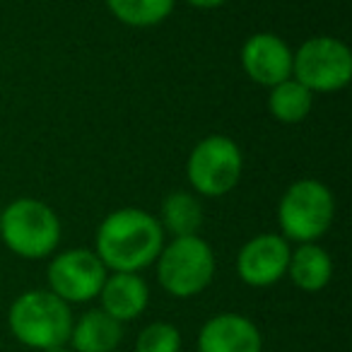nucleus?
Listing matches in <instances>:
<instances>
[{
    "instance_id": "nucleus-17",
    "label": "nucleus",
    "mask_w": 352,
    "mask_h": 352,
    "mask_svg": "<svg viewBox=\"0 0 352 352\" xmlns=\"http://www.w3.org/2000/svg\"><path fill=\"white\" fill-rule=\"evenodd\" d=\"M107 8L121 25L147 30L162 25L174 12L176 0H107Z\"/></svg>"
},
{
    "instance_id": "nucleus-12",
    "label": "nucleus",
    "mask_w": 352,
    "mask_h": 352,
    "mask_svg": "<svg viewBox=\"0 0 352 352\" xmlns=\"http://www.w3.org/2000/svg\"><path fill=\"white\" fill-rule=\"evenodd\" d=\"M99 309L118 323L135 321L150 304V287L140 273H109L99 289Z\"/></svg>"
},
{
    "instance_id": "nucleus-20",
    "label": "nucleus",
    "mask_w": 352,
    "mask_h": 352,
    "mask_svg": "<svg viewBox=\"0 0 352 352\" xmlns=\"http://www.w3.org/2000/svg\"><path fill=\"white\" fill-rule=\"evenodd\" d=\"M41 352H73L68 345H56V347H49V350H41Z\"/></svg>"
},
{
    "instance_id": "nucleus-2",
    "label": "nucleus",
    "mask_w": 352,
    "mask_h": 352,
    "mask_svg": "<svg viewBox=\"0 0 352 352\" xmlns=\"http://www.w3.org/2000/svg\"><path fill=\"white\" fill-rule=\"evenodd\" d=\"M60 236L63 225L58 212L39 198H17L0 212V239L10 254L25 261L54 256Z\"/></svg>"
},
{
    "instance_id": "nucleus-13",
    "label": "nucleus",
    "mask_w": 352,
    "mask_h": 352,
    "mask_svg": "<svg viewBox=\"0 0 352 352\" xmlns=\"http://www.w3.org/2000/svg\"><path fill=\"white\" fill-rule=\"evenodd\" d=\"M121 340L123 323L102 309H89L80 318H73L68 347L73 352H116Z\"/></svg>"
},
{
    "instance_id": "nucleus-14",
    "label": "nucleus",
    "mask_w": 352,
    "mask_h": 352,
    "mask_svg": "<svg viewBox=\"0 0 352 352\" xmlns=\"http://www.w3.org/2000/svg\"><path fill=\"white\" fill-rule=\"evenodd\" d=\"M287 278L302 292H321L333 278V258L318 244H297L287 263Z\"/></svg>"
},
{
    "instance_id": "nucleus-10",
    "label": "nucleus",
    "mask_w": 352,
    "mask_h": 352,
    "mask_svg": "<svg viewBox=\"0 0 352 352\" xmlns=\"http://www.w3.org/2000/svg\"><path fill=\"white\" fill-rule=\"evenodd\" d=\"M292 56L294 51L283 36L256 32L241 46V68L251 82L270 89L292 78Z\"/></svg>"
},
{
    "instance_id": "nucleus-8",
    "label": "nucleus",
    "mask_w": 352,
    "mask_h": 352,
    "mask_svg": "<svg viewBox=\"0 0 352 352\" xmlns=\"http://www.w3.org/2000/svg\"><path fill=\"white\" fill-rule=\"evenodd\" d=\"M109 270L92 249L56 251L46 268L49 289L65 304H87L99 297Z\"/></svg>"
},
{
    "instance_id": "nucleus-18",
    "label": "nucleus",
    "mask_w": 352,
    "mask_h": 352,
    "mask_svg": "<svg viewBox=\"0 0 352 352\" xmlns=\"http://www.w3.org/2000/svg\"><path fill=\"white\" fill-rule=\"evenodd\" d=\"M133 352H182V333L169 321H152L135 338Z\"/></svg>"
},
{
    "instance_id": "nucleus-5",
    "label": "nucleus",
    "mask_w": 352,
    "mask_h": 352,
    "mask_svg": "<svg viewBox=\"0 0 352 352\" xmlns=\"http://www.w3.org/2000/svg\"><path fill=\"white\" fill-rule=\"evenodd\" d=\"M336 220L333 191L318 179L289 184L278 203L280 234L294 244H316L328 234Z\"/></svg>"
},
{
    "instance_id": "nucleus-16",
    "label": "nucleus",
    "mask_w": 352,
    "mask_h": 352,
    "mask_svg": "<svg viewBox=\"0 0 352 352\" xmlns=\"http://www.w3.org/2000/svg\"><path fill=\"white\" fill-rule=\"evenodd\" d=\"M311 109H314V94L294 78L270 87L268 113L275 121L285 123V126H294V123H302L311 113Z\"/></svg>"
},
{
    "instance_id": "nucleus-6",
    "label": "nucleus",
    "mask_w": 352,
    "mask_h": 352,
    "mask_svg": "<svg viewBox=\"0 0 352 352\" xmlns=\"http://www.w3.org/2000/svg\"><path fill=\"white\" fill-rule=\"evenodd\" d=\"M244 174V155L236 140L212 133L198 140L186 160V179L193 193L203 198H222L232 193Z\"/></svg>"
},
{
    "instance_id": "nucleus-9",
    "label": "nucleus",
    "mask_w": 352,
    "mask_h": 352,
    "mask_svg": "<svg viewBox=\"0 0 352 352\" xmlns=\"http://www.w3.org/2000/svg\"><path fill=\"white\" fill-rule=\"evenodd\" d=\"M289 254L292 246L283 234H256L236 254V275L249 287H273L287 275Z\"/></svg>"
},
{
    "instance_id": "nucleus-19",
    "label": "nucleus",
    "mask_w": 352,
    "mask_h": 352,
    "mask_svg": "<svg viewBox=\"0 0 352 352\" xmlns=\"http://www.w3.org/2000/svg\"><path fill=\"white\" fill-rule=\"evenodd\" d=\"M184 3L191 8H198V10H215V8L227 6L230 0H184Z\"/></svg>"
},
{
    "instance_id": "nucleus-1",
    "label": "nucleus",
    "mask_w": 352,
    "mask_h": 352,
    "mask_svg": "<svg viewBox=\"0 0 352 352\" xmlns=\"http://www.w3.org/2000/svg\"><path fill=\"white\" fill-rule=\"evenodd\" d=\"M162 246L164 230L152 212L121 208L99 222L92 251L109 273H142L155 265Z\"/></svg>"
},
{
    "instance_id": "nucleus-4",
    "label": "nucleus",
    "mask_w": 352,
    "mask_h": 352,
    "mask_svg": "<svg viewBox=\"0 0 352 352\" xmlns=\"http://www.w3.org/2000/svg\"><path fill=\"white\" fill-rule=\"evenodd\" d=\"M155 268L157 283L169 297L191 299L210 287L217 261L212 246L201 234L171 236L162 246Z\"/></svg>"
},
{
    "instance_id": "nucleus-3",
    "label": "nucleus",
    "mask_w": 352,
    "mask_h": 352,
    "mask_svg": "<svg viewBox=\"0 0 352 352\" xmlns=\"http://www.w3.org/2000/svg\"><path fill=\"white\" fill-rule=\"evenodd\" d=\"M73 318L70 304L56 297L51 289H27L10 304L8 326L20 345L41 352L68 345Z\"/></svg>"
},
{
    "instance_id": "nucleus-15",
    "label": "nucleus",
    "mask_w": 352,
    "mask_h": 352,
    "mask_svg": "<svg viewBox=\"0 0 352 352\" xmlns=\"http://www.w3.org/2000/svg\"><path fill=\"white\" fill-rule=\"evenodd\" d=\"M160 225L164 234L169 232L171 236H191L198 234L203 227V203L201 196L193 191H171L164 196L160 208Z\"/></svg>"
},
{
    "instance_id": "nucleus-11",
    "label": "nucleus",
    "mask_w": 352,
    "mask_h": 352,
    "mask_svg": "<svg viewBox=\"0 0 352 352\" xmlns=\"http://www.w3.org/2000/svg\"><path fill=\"white\" fill-rule=\"evenodd\" d=\"M198 352H263V336L249 316L222 311L201 326Z\"/></svg>"
},
{
    "instance_id": "nucleus-7",
    "label": "nucleus",
    "mask_w": 352,
    "mask_h": 352,
    "mask_svg": "<svg viewBox=\"0 0 352 352\" xmlns=\"http://www.w3.org/2000/svg\"><path fill=\"white\" fill-rule=\"evenodd\" d=\"M292 78L311 94L340 92L352 80V51L336 36L307 39L292 56Z\"/></svg>"
}]
</instances>
